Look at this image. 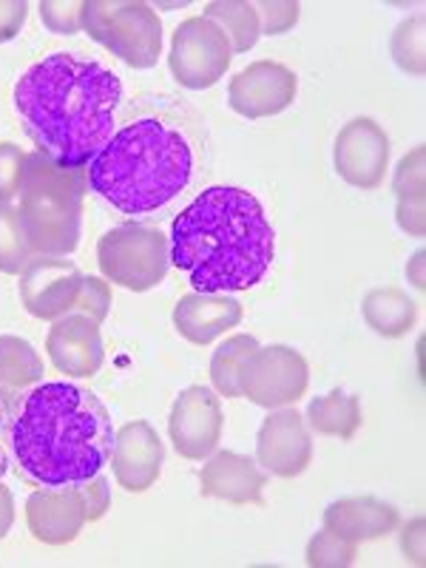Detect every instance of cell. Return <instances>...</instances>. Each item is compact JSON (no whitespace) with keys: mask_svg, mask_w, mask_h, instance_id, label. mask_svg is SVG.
Wrapping results in <instances>:
<instances>
[{"mask_svg":"<svg viewBox=\"0 0 426 568\" xmlns=\"http://www.w3.org/2000/svg\"><path fill=\"white\" fill-rule=\"evenodd\" d=\"M165 446L149 420H129L114 433V466L116 484L125 491H145L160 480Z\"/></svg>","mask_w":426,"mask_h":568,"instance_id":"cell-15","label":"cell"},{"mask_svg":"<svg viewBox=\"0 0 426 568\" xmlns=\"http://www.w3.org/2000/svg\"><path fill=\"white\" fill-rule=\"evenodd\" d=\"M14 524V497L9 491V486L0 484V540L9 535Z\"/></svg>","mask_w":426,"mask_h":568,"instance_id":"cell-38","label":"cell"},{"mask_svg":"<svg viewBox=\"0 0 426 568\" xmlns=\"http://www.w3.org/2000/svg\"><path fill=\"white\" fill-rule=\"evenodd\" d=\"M364 322L369 329H375L384 338H400L413 329L415 318H418V304L407 296L404 291L395 287H375L364 296L362 304Z\"/></svg>","mask_w":426,"mask_h":568,"instance_id":"cell-21","label":"cell"},{"mask_svg":"<svg viewBox=\"0 0 426 568\" xmlns=\"http://www.w3.org/2000/svg\"><path fill=\"white\" fill-rule=\"evenodd\" d=\"M27 154L14 142H0V200L12 202L23 182Z\"/></svg>","mask_w":426,"mask_h":568,"instance_id":"cell-32","label":"cell"},{"mask_svg":"<svg viewBox=\"0 0 426 568\" xmlns=\"http://www.w3.org/2000/svg\"><path fill=\"white\" fill-rule=\"evenodd\" d=\"M313 458V440L296 409H273L256 435V464L276 478H296Z\"/></svg>","mask_w":426,"mask_h":568,"instance_id":"cell-14","label":"cell"},{"mask_svg":"<svg viewBox=\"0 0 426 568\" xmlns=\"http://www.w3.org/2000/svg\"><path fill=\"white\" fill-rule=\"evenodd\" d=\"M32 262V251L27 245V236L20 231L18 207L12 202L0 200V273L20 276Z\"/></svg>","mask_w":426,"mask_h":568,"instance_id":"cell-26","label":"cell"},{"mask_svg":"<svg viewBox=\"0 0 426 568\" xmlns=\"http://www.w3.org/2000/svg\"><path fill=\"white\" fill-rule=\"evenodd\" d=\"M304 420L313 433L349 440L362 426V400L349 393H342V389H333V393L313 398L307 404Z\"/></svg>","mask_w":426,"mask_h":568,"instance_id":"cell-23","label":"cell"},{"mask_svg":"<svg viewBox=\"0 0 426 568\" xmlns=\"http://www.w3.org/2000/svg\"><path fill=\"white\" fill-rule=\"evenodd\" d=\"M27 526L34 540L63 546L83 531L85 509L78 489H38L27 500Z\"/></svg>","mask_w":426,"mask_h":568,"instance_id":"cell-18","label":"cell"},{"mask_svg":"<svg viewBox=\"0 0 426 568\" xmlns=\"http://www.w3.org/2000/svg\"><path fill=\"white\" fill-rule=\"evenodd\" d=\"M242 322V304L227 293H187L174 307V327L191 344H211Z\"/></svg>","mask_w":426,"mask_h":568,"instance_id":"cell-19","label":"cell"},{"mask_svg":"<svg viewBox=\"0 0 426 568\" xmlns=\"http://www.w3.org/2000/svg\"><path fill=\"white\" fill-rule=\"evenodd\" d=\"M207 131L185 100L142 94L116 116V129L85 165V182L125 216L169 207L205 171Z\"/></svg>","mask_w":426,"mask_h":568,"instance_id":"cell-1","label":"cell"},{"mask_svg":"<svg viewBox=\"0 0 426 568\" xmlns=\"http://www.w3.org/2000/svg\"><path fill=\"white\" fill-rule=\"evenodd\" d=\"M29 18L27 0H0V43H9L20 34Z\"/></svg>","mask_w":426,"mask_h":568,"instance_id":"cell-35","label":"cell"},{"mask_svg":"<svg viewBox=\"0 0 426 568\" xmlns=\"http://www.w3.org/2000/svg\"><path fill=\"white\" fill-rule=\"evenodd\" d=\"M85 174L43 154H27L18 191V222L27 245L40 256H69L80 245Z\"/></svg>","mask_w":426,"mask_h":568,"instance_id":"cell-5","label":"cell"},{"mask_svg":"<svg viewBox=\"0 0 426 568\" xmlns=\"http://www.w3.org/2000/svg\"><path fill=\"white\" fill-rule=\"evenodd\" d=\"M231 43L213 20L205 14L182 20L171 40V74L185 89H211L231 69Z\"/></svg>","mask_w":426,"mask_h":568,"instance_id":"cell-8","label":"cell"},{"mask_svg":"<svg viewBox=\"0 0 426 568\" xmlns=\"http://www.w3.org/2000/svg\"><path fill=\"white\" fill-rule=\"evenodd\" d=\"M83 287V273L65 256H38L20 273V302L43 322H58L74 311Z\"/></svg>","mask_w":426,"mask_h":568,"instance_id":"cell-10","label":"cell"},{"mask_svg":"<svg viewBox=\"0 0 426 568\" xmlns=\"http://www.w3.org/2000/svg\"><path fill=\"white\" fill-rule=\"evenodd\" d=\"M40 20L43 27L54 34H78L83 32L85 3L80 0H43L40 3Z\"/></svg>","mask_w":426,"mask_h":568,"instance_id":"cell-29","label":"cell"},{"mask_svg":"<svg viewBox=\"0 0 426 568\" xmlns=\"http://www.w3.org/2000/svg\"><path fill=\"white\" fill-rule=\"evenodd\" d=\"M393 187L395 194H398V202L424 200V145H418L413 154H407L398 162Z\"/></svg>","mask_w":426,"mask_h":568,"instance_id":"cell-30","label":"cell"},{"mask_svg":"<svg viewBox=\"0 0 426 568\" xmlns=\"http://www.w3.org/2000/svg\"><path fill=\"white\" fill-rule=\"evenodd\" d=\"M7 446L23 480L40 489H78L111 464L114 426L89 387L45 382L9 404Z\"/></svg>","mask_w":426,"mask_h":568,"instance_id":"cell-3","label":"cell"},{"mask_svg":"<svg viewBox=\"0 0 426 568\" xmlns=\"http://www.w3.org/2000/svg\"><path fill=\"white\" fill-rule=\"evenodd\" d=\"M336 171L347 185L373 191L384 182L389 169V136L369 116H355L338 131L333 149Z\"/></svg>","mask_w":426,"mask_h":568,"instance_id":"cell-12","label":"cell"},{"mask_svg":"<svg viewBox=\"0 0 426 568\" xmlns=\"http://www.w3.org/2000/svg\"><path fill=\"white\" fill-rule=\"evenodd\" d=\"M123 80L85 54L54 52L29 65L14 83L12 103L23 131L63 169L83 171L116 129Z\"/></svg>","mask_w":426,"mask_h":568,"instance_id":"cell-2","label":"cell"},{"mask_svg":"<svg viewBox=\"0 0 426 568\" xmlns=\"http://www.w3.org/2000/svg\"><path fill=\"white\" fill-rule=\"evenodd\" d=\"M222 404L207 387H187L176 395L169 418V435L176 453L187 460H205L222 438Z\"/></svg>","mask_w":426,"mask_h":568,"instance_id":"cell-13","label":"cell"},{"mask_svg":"<svg viewBox=\"0 0 426 568\" xmlns=\"http://www.w3.org/2000/svg\"><path fill=\"white\" fill-rule=\"evenodd\" d=\"M98 265L109 282L145 293L165 278L171 265L169 236L151 225H116L98 242Z\"/></svg>","mask_w":426,"mask_h":568,"instance_id":"cell-7","label":"cell"},{"mask_svg":"<svg viewBox=\"0 0 426 568\" xmlns=\"http://www.w3.org/2000/svg\"><path fill=\"white\" fill-rule=\"evenodd\" d=\"M311 384L304 355L284 344L258 347L240 373V393L265 409H282L302 398Z\"/></svg>","mask_w":426,"mask_h":568,"instance_id":"cell-9","label":"cell"},{"mask_svg":"<svg viewBox=\"0 0 426 568\" xmlns=\"http://www.w3.org/2000/svg\"><path fill=\"white\" fill-rule=\"evenodd\" d=\"M258 14V27L262 34H284L287 29L296 27L298 20V3L293 0H284V3H273V0H262V3H253Z\"/></svg>","mask_w":426,"mask_h":568,"instance_id":"cell-33","label":"cell"},{"mask_svg":"<svg viewBox=\"0 0 426 568\" xmlns=\"http://www.w3.org/2000/svg\"><path fill=\"white\" fill-rule=\"evenodd\" d=\"M202 495L220 497L225 504H262L267 486L265 469L240 453H211L200 475Z\"/></svg>","mask_w":426,"mask_h":568,"instance_id":"cell-17","label":"cell"},{"mask_svg":"<svg viewBox=\"0 0 426 568\" xmlns=\"http://www.w3.org/2000/svg\"><path fill=\"white\" fill-rule=\"evenodd\" d=\"M43 378V362L29 342L18 336H0V398H14L38 387Z\"/></svg>","mask_w":426,"mask_h":568,"instance_id":"cell-22","label":"cell"},{"mask_svg":"<svg viewBox=\"0 0 426 568\" xmlns=\"http://www.w3.org/2000/svg\"><path fill=\"white\" fill-rule=\"evenodd\" d=\"M393 58L409 74H424V18L404 20L393 34Z\"/></svg>","mask_w":426,"mask_h":568,"instance_id":"cell-28","label":"cell"},{"mask_svg":"<svg viewBox=\"0 0 426 568\" xmlns=\"http://www.w3.org/2000/svg\"><path fill=\"white\" fill-rule=\"evenodd\" d=\"M400 549L407 555V560L413 557V562H424V520H413V524L404 529V537H400Z\"/></svg>","mask_w":426,"mask_h":568,"instance_id":"cell-37","label":"cell"},{"mask_svg":"<svg viewBox=\"0 0 426 568\" xmlns=\"http://www.w3.org/2000/svg\"><path fill=\"white\" fill-rule=\"evenodd\" d=\"M256 349L258 342L253 336H231L216 347L211 358V382L216 393L225 398H240V373Z\"/></svg>","mask_w":426,"mask_h":568,"instance_id":"cell-25","label":"cell"},{"mask_svg":"<svg viewBox=\"0 0 426 568\" xmlns=\"http://www.w3.org/2000/svg\"><path fill=\"white\" fill-rule=\"evenodd\" d=\"M45 353L52 358L54 369L71 378H89L103 367L105 349L100 324L91 322L83 313H65L49 329Z\"/></svg>","mask_w":426,"mask_h":568,"instance_id":"cell-16","label":"cell"},{"mask_svg":"<svg viewBox=\"0 0 426 568\" xmlns=\"http://www.w3.org/2000/svg\"><path fill=\"white\" fill-rule=\"evenodd\" d=\"M7 424H9V404L0 398V480L7 475L9 455H7Z\"/></svg>","mask_w":426,"mask_h":568,"instance_id":"cell-39","label":"cell"},{"mask_svg":"<svg viewBox=\"0 0 426 568\" xmlns=\"http://www.w3.org/2000/svg\"><path fill=\"white\" fill-rule=\"evenodd\" d=\"M78 491H80V500H83L85 520H100V517L109 511L111 489H109V480H105L103 475H94L91 480L80 484Z\"/></svg>","mask_w":426,"mask_h":568,"instance_id":"cell-34","label":"cell"},{"mask_svg":"<svg viewBox=\"0 0 426 568\" xmlns=\"http://www.w3.org/2000/svg\"><path fill=\"white\" fill-rule=\"evenodd\" d=\"M205 18L213 20L225 32L231 52L236 54L251 52L258 38H262L256 7L245 3V0H213L205 7Z\"/></svg>","mask_w":426,"mask_h":568,"instance_id":"cell-24","label":"cell"},{"mask_svg":"<svg viewBox=\"0 0 426 568\" xmlns=\"http://www.w3.org/2000/svg\"><path fill=\"white\" fill-rule=\"evenodd\" d=\"M413 262H415V271H418V273H415V287H424V276H420V262H424V251L415 253Z\"/></svg>","mask_w":426,"mask_h":568,"instance_id":"cell-40","label":"cell"},{"mask_svg":"<svg viewBox=\"0 0 426 568\" xmlns=\"http://www.w3.org/2000/svg\"><path fill=\"white\" fill-rule=\"evenodd\" d=\"M398 225L409 236H424V200H404L398 202Z\"/></svg>","mask_w":426,"mask_h":568,"instance_id":"cell-36","label":"cell"},{"mask_svg":"<svg viewBox=\"0 0 426 568\" xmlns=\"http://www.w3.org/2000/svg\"><path fill=\"white\" fill-rule=\"evenodd\" d=\"M171 265L196 293H240L267 276L276 233L265 207L242 187H205L171 225Z\"/></svg>","mask_w":426,"mask_h":568,"instance_id":"cell-4","label":"cell"},{"mask_svg":"<svg viewBox=\"0 0 426 568\" xmlns=\"http://www.w3.org/2000/svg\"><path fill=\"white\" fill-rule=\"evenodd\" d=\"M111 307V287L105 278L100 276H83V287H80V298L71 313H83L91 322L103 324Z\"/></svg>","mask_w":426,"mask_h":568,"instance_id":"cell-31","label":"cell"},{"mask_svg":"<svg viewBox=\"0 0 426 568\" xmlns=\"http://www.w3.org/2000/svg\"><path fill=\"white\" fill-rule=\"evenodd\" d=\"M83 32L131 69H151L162 52V20L140 0H85Z\"/></svg>","mask_w":426,"mask_h":568,"instance_id":"cell-6","label":"cell"},{"mask_svg":"<svg viewBox=\"0 0 426 568\" xmlns=\"http://www.w3.org/2000/svg\"><path fill=\"white\" fill-rule=\"evenodd\" d=\"M298 78L287 65L256 60L242 69L227 85V103L245 120H265L296 103Z\"/></svg>","mask_w":426,"mask_h":568,"instance_id":"cell-11","label":"cell"},{"mask_svg":"<svg viewBox=\"0 0 426 568\" xmlns=\"http://www.w3.org/2000/svg\"><path fill=\"white\" fill-rule=\"evenodd\" d=\"M395 526H398V511L378 497H342L324 511V529L355 542L378 540L395 531Z\"/></svg>","mask_w":426,"mask_h":568,"instance_id":"cell-20","label":"cell"},{"mask_svg":"<svg viewBox=\"0 0 426 568\" xmlns=\"http://www.w3.org/2000/svg\"><path fill=\"white\" fill-rule=\"evenodd\" d=\"M358 557V542L322 529L307 542V566L311 568H347Z\"/></svg>","mask_w":426,"mask_h":568,"instance_id":"cell-27","label":"cell"}]
</instances>
